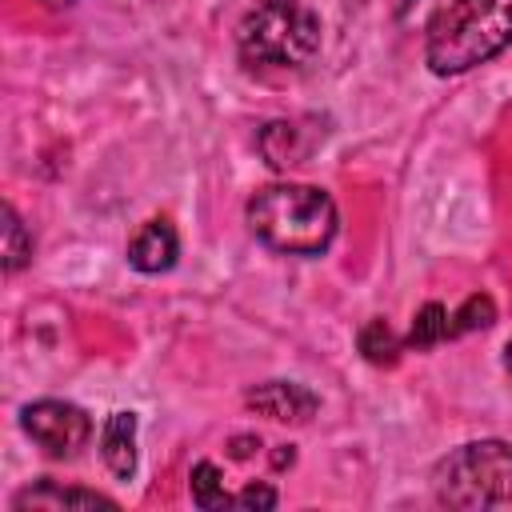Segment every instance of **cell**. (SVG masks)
<instances>
[{
    "mask_svg": "<svg viewBox=\"0 0 512 512\" xmlns=\"http://www.w3.org/2000/svg\"><path fill=\"white\" fill-rule=\"evenodd\" d=\"M432 492L448 508H492L512 500V444L468 440L432 468Z\"/></svg>",
    "mask_w": 512,
    "mask_h": 512,
    "instance_id": "cell-4",
    "label": "cell"
},
{
    "mask_svg": "<svg viewBox=\"0 0 512 512\" xmlns=\"http://www.w3.org/2000/svg\"><path fill=\"white\" fill-rule=\"evenodd\" d=\"M176 256H180V236H176V228H172L164 216L144 220V224L136 228V236L128 240V264H132L136 272H144V276L168 272V268L176 264Z\"/></svg>",
    "mask_w": 512,
    "mask_h": 512,
    "instance_id": "cell-7",
    "label": "cell"
},
{
    "mask_svg": "<svg viewBox=\"0 0 512 512\" xmlns=\"http://www.w3.org/2000/svg\"><path fill=\"white\" fill-rule=\"evenodd\" d=\"M248 68H304L320 52V16L304 0H260L236 28Z\"/></svg>",
    "mask_w": 512,
    "mask_h": 512,
    "instance_id": "cell-3",
    "label": "cell"
},
{
    "mask_svg": "<svg viewBox=\"0 0 512 512\" xmlns=\"http://www.w3.org/2000/svg\"><path fill=\"white\" fill-rule=\"evenodd\" d=\"M440 340H448V308L436 304V300H428V304L412 316V328H408L404 344L416 348V352H428V348H436Z\"/></svg>",
    "mask_w": 512,
    "mask_h": 512,
    "instance_id": "cell-12",
    "label": "cell"
},
{
    "mask_svg": "<svg viewBox=\"0 0 512 512\" xmlns=\"http://www.w3.org/2000/svg\"><path fill=\"white\" fill-rule=\"evenodd\" d=\"M12 508H116L112 496L92 492V488H60L56 480H40L36 488H24L12 496Z\"/></svg>",
    "mask_w": 512,
    "mask_h": 512,
    "instance_id": "cell-8",
    "label": "cell"
},
{
    "mask_svg": "<svg viewBox=\"0 0 512 512\" xmlns=\"http://www.w3.org/2000/svg\"><path fill=\"white\" fill-rule=\"evenodd\" d=\"M192 500L200 504V508H228L232 504V496L224 492V480H220V468L212 464V460H200L196 468H192Z\"/></svg>",
    "mask_w": 512,
    "mask_h": 512,
    "instance_id": "cell-15",
    "label": "cell"
},
{
    "mask_svg": "<svg viewBox=\"0 0 512 512\" xmlns=\"http://www.w3.org/2000/svg\"><path fill=\"white\" fill-rule=\"evenodd\" d=\"M248 228L260 244L284 256H320L340 228L336 200L316 184H268L260 188L248 208Z\"/></svg>",
    "mask_w": 512,
    "mask_h": 512,
    "instance_id": "cell-1",
    "label": "cell"
},
{
    "mask_svg": "<svg viewBox=\"0 0 512 512\" xmlns=\"http://www.w3.org/2000/svg\"><path fill=\"white\" fill-rule=\"evenodd\" d=\"M20 428L56 460H72L92 440V416L68 400H32L20 408Z\"/></svg>",
    "mask_w": 512,
    "mask_h": 512,
    "instance_id": "cell-5",
    "label": "cell"
},
{
    "mask_svg": "<svg viewBox=\"0 0 512 512\" xmlns=\"http://www.w3.org/2000/svg\"><path fill=\"white\" fill-rule=\"evenodd\" d=\"M0 252H4V272L12 276V272H20L28 260H32V236H28V228H24V220L16 216V208L12 204H4V212H0Z\"/></svg>",
    "mask_w": 512,
    "mask_h": 512,
    "instance_id": "cell-11",
    "label": "cell"
},
{
    "mask_svg": "<svg viewBox=\"0 0 512 512\" xmlns=\"http://www.w3.org/2000/svg\"><path fill=\"white\" fill-rule=\"evenodd\" d=\"M244 404L268 420H280V424H308L320 408L316 392L296 384V380H264L244 396Z\"/></svg>",
    "mask_w": 512,
    "mask_h": 512,
    "instance_id": "cell-6",
    "label": "cell"
},
{
    "mask_svg": "<svg viewBox=\"0 0 512 512\" xmlns=\"http://www.w3.org/2000/svg\"><path fill=\"white\" fill-rule=\"evenodd\" d=\"M512 44V0H444L424 36V60L436 76H460Z\"/></svg>",
    "mask_w": 512,
    "mask_h": 512,
    "instance_id": "cell-2",
    "label": "cell"
},
{
    "mask_svg": "<svg viewBox=\"0 0 512 512\" xmlns=\"http://www.w3.org/2000/svg\"><path fill=\"white\" fill-rule=\"evenodd\" d=\"M360 352H364V360H372V364H396L400 360V352L408 348L392 328H388V320H368L364 328H360Z\"/></svg>",
    "mask_w": 512,
    "mask_h": 512,
    "instance_id": "cell-13",
    "label": "cell"
},
{
    "mask_svg": "<svg viewBox=\"0 0 512 512\" xmlns=\"http://www.w3.org/2000/svg\"><path fill=\"white\" fill-rule=\"evenodd\" d=\"M232 504H236V508H276V488H268V484H248L244 492L232 496Z\"/></svg>",
    "mask_w": 512,
    "mask_h": 512,
    "instance_id": "cell-16",
    "label": "cell"
},
{
    "mask_svg": "<svg viewBox=\"0 0 512 512\" xmlns=\"http://www.w3.org/2000/svg\"><path fill=\"white\" fill-rule=\"evenodd\" d=\"M504 368L512 372V340H508V348H504Z\"/></svg>",
    "mask_w": 512,
    "mask_h": 512,
    "instance_id": "cell-17",
    "label": "cell"
},
{
    "mask_svg": "<svg viewBox=\"0 0 512 512\" xmlns=\"http://www.w3.org/2000/svg\"><path fill=\"white\" fill-rule=\"evenodd\" d=\"M100 456L112 476L128 480L136 472V412H112L100 432Z\"/></svg>",
    "mask_w": 512,
    "mask_h": 512,
    "instance_id": "cell-9",
    "label": "cell"
},
{
    "mask_svg": "<svg viewBox=\"0 0 512 512\" xmlns=\"http://www.w3.org/2000/svg\"><path fill=\"white\" fill-rule=\"evenodd\" d=\"M260 152H264V160H268L272 168H292V164H300L304 144L296 140V124H288V120L264 124V132H260Z\"/></svg>",
    "mask_w": 512,
    "mask_h": 512,
    "instance_id": "cell-10",
    "label": "cell"
},
{
    "mask_svg": "<svg viewBox=\"0 0 512 512\" xmlns=\"http://www.w3.org/2000/svg\"><path fill=\"white\" fill-rule=\"evenodd\" d=\"M40 4H48V8H64V4H76V0H40Z\"/></svg>",
    "mask_w": 512,
    "mask_h": 512,
    "instance_id": "cell-18",
    "label": "cell"
},
{
    "mask_svg": "<svg viewBox=\"0 0 512 512\" xmlns=\"http://www.w3.org/2000/svg\"><path fill=\"white\" fill-rule=\"evenodd\" d=\"M492 320H496L492 296L472 292L456 312H448V340H452V336H464V332H476V328H488Z\"/></svg>",
    "mask_w": 512,
    "mask_h": 512,
    "instance_id": "cell-14",
    "label": "cell"
}]
</instances>
